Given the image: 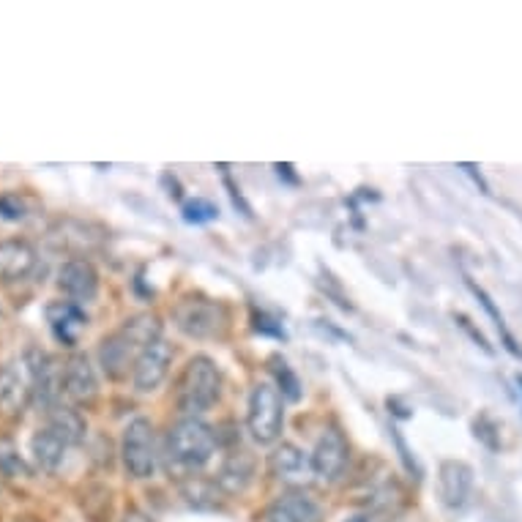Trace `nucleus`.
<instances>
[{"label":"nucleus","instance_id":"nucleus-24","mask_svg":"<svg viewBox=\"0 0 522 522\" xmlns=\"http://www.w3.org/2000/svg\"><path fill=\"white\" fill-rule=\"evenodd\" d=\"M277 320H271L266 315V312H260V315H255V328L260 331V334H271V337L277 339H285V328L282 326H274Z\"/></svg>","mask_w":522,"mask_h":522},{"label":"nucleus","instance_id":"nucleus-25","mask_svg":"<svg viewBox=\"0 0 522 522\" xmlns=\"http://www.w3.org/2000/svg\"><path fill=\"white\" fill-rule=\"evenodd\" d=\"M460 170H462V173H468V175H471L473 181H476V186H479V189H482L484 195H487V192H490V186L484 184L482 173H476V167H473V164H460Z\"/></svg>","mask_w":522,"mask_h":522},{"label":"nucleus","instance_id":"nucleus-26","mask_svg":"<svg viewBox=\"0 0 522 522\" xmlns=\"http://www.w3.org/2000/svg\"><path fill=\"white\" fill-rule=\"evenodd\" d=\"M457 320H460V326L465 328V331H471V337L476 339V342H479V345H482V348L487 350V353H492L490 345H487V339H484L482 334H479V331H476V328H471V323H468V318H462V315H457Z\"/></svg>","mask_w":522,"mask_h":522},{"label":"nucleus","instance_id":"nucleus-4","mask_svg":"<svg viewBox=\"0 0 522 522\" xmlns=\"http://www.w3.org/2000/svg\"><path fill=\"white\" fill-rule=\"evenodd\" d=\"M175 328L189 339H222L230 328V309L205 296H184L173 307Z\"/></svg>","mask_w":522,"mask_h":522},{"label":"nucleus","instance_id":"nucleus-14","mask_svg":"<svg viewBox=\"0 0 522 522\" xmlns=\"http://www.w3.org/2000/svg\"><path fill=\"white\" fill-rule=\"evenodd\" d=\"M63 394L74 405H93L99 397L96 367L85 353H74L72 359L63 364Z\"/></svg>","mask_w":522,"mask_h":522},{"label":"nucleus","instance_id":"nucleus-8","mask_svg":"<svg viewBox=\"0 0 522 522\" xmlns=\"http://www.w3.org/2000/svg\"><path fill=\"white\" fill-rule=\"evenodd\" d=\"M173 345L167 339H154L151 345L140 350V356L132 367V386L137 394H154L162 386L170 367H173Z\"/></svg>","mask_w":522,"mask_h":522},{"label":"nucleus","instance_id":"nucleus-28","mask_svg":"<svg viewBox=\"0 0 522 522\" xmlns=\"http://www.w3.org/2000/svg\"><path fill=\"white\" fill-rule=\"evenodd\" d=\"M517 386H520V391H522V375H517Z\"/></svg>","mask_w":522,"mask_h":522},{"label":"nucleus","instance_id":"nucleus-18","mask_svg":"<svg viewBox=\"0 0 522 522\" xmlns=\"http://www.w3.org/2000/svg\"><path fill=\"white\" fill-rule=\"evenodd\" d=\"M268 468L277 476L279 482L285 484H304L312 476V460H309L307 451H301L293 443H282L274 449V454L268 457Z\"/></svg>","mask_w":522,"mask_h":522},{"label":"nucleus","instance_id":"nucleus-5","mask_svg":"<svg viewBox=\"0 0 522 522\" xmlns=\"http://www.w3.org/2000/svg\"><path fill=\"white\" fill-rule=\"evenodd\" d=\"M285 427V402L274 383H257L249 391V405H246V430L252 441L260 446H271L279 441Z\"/></svg>","mask_w":522,"mask_h":522},{"label":"nucleus","instance_id":"nucleus-9","mask_svg":"<svg viewBox=\"0 0 522 522\" xmlns=\"http://www.w3.org/2000/svg\"><path fill=\"white\" fill-rule=\"evenodd\" d=\"M350 446L348 438L337 430V427H328L315 443V449L309 454L312 460V476L320 482H337L339 476L348 468Z\"/></svg>","mask_w":522,"mask_h":522},{"label":"nucleus","instance_id":"nucleus-19","mask_svg":"<svg viewBox=\"0 0 522 522\" xmlns=\"http://www.w3.org/2000/svg\"><path fill=\"white\" fill-rule=\"evenodd\" d=\"M255 479V457L246 449H236L227 454L222 473H219V484L227 492H244Z\"/></svg>","mask_w":522,"mask_h":522},{"label":"nucleus","instance_id":"nucleus-1","mask_svg":"<svg viewBox=\"0 0 522 522\" xmlns=\"http://www.w3.org/2000/svg\"><path fill=\"white\" fill-rule=\"evenodd\" d=\"M159 337H162V323L156 315H134L118 331L102 339L99 367L110 380H123L134 367L140 350Z\"/></svg>","mask_w":522,"mask_h":522},{"label":"nucleus","instance_id":"nucleus-17","mask_svg":"<svg viewBox=\"0 0 522 522\" xmlns=\"http://www.w3.org/2000/svg\"><path fill=\"white\" fill-rule=\"evenodd\" d=\"M268 522H323V509L307 492L290 490L268 506Z\"/></svg>","mask_w":522,"mask_h":522},{"label":"nucleus","instance_id":"nucleus-2","mask_svg":"<svg viewBox=\"0 0 522 522\" xmlns=\"http://www.w3.org/2000/svg\"><path fill=\"white\" fill-rule=\"evenodd\" d=\"M222 397V372L211 356H192L175 386V402L184 416L200 419Z\"/></svg>","mask_w":522,"mask_h":522},{"label":"nucleus","instance_id":"nucleus-15","mask_svg":"<svg viewBox=\"0 0 522 522\" xmlns=\"http://www.w3.org/2000/svg\"><path fill=\"white\" fill-rule=\"evenodd\" d=\"M36 249H33L31 241L25 238H6L0 241V282H22L33 274L36 268Z\"/></svg>","mask_w":522,"mask_h":522},{"label":"nucleus","instance_id":"nucleus-12","mask_svg":"<svg viewBox=\"0 0 522 522\" xmlns=\"http://www.w3.org/2000/svg\"><path fill=\"white\" fill-rule=\"evenodd\" d=\"M74 446H77V443H74L58 424H52V421L47 419V424H44L41 430L33 432L31 457L39 471L55 473L61 471L66 454H69V449H74Z\"/></svg>","mask_w":522,"mask_h":522},{"label":"nucleus","instance_id":"nucleus-10","mask_svg":"<svg viewBox=\"0 0 522 522\" xmlns=\"http://www.w3.org/2000/svg\"><path fill=\"white\" fill-rule=\"evenodd\" d=\"M33 402V375L28 359H11L0 367V410L17 416Z\"/></svg>","mask_w":522,"mask_h":522},{"label":"nucleus","instance_id":"nucleus-3","mask_svg":"<svg viewBox=\"0 0 522 522\" xmlns=\"http://www.w3.org/2000/svg\"><path fill=\"white\" fill-rule=\"evenodd\" d=\"M167 457L181 471H203L216 454V432L203 419L184 416L167 432Z\"/></svg>","mask_w":522,"mask_h":522},{"label":"nucleus","instance_id":"nucleus-23","mask_svg":"<svg viewBox=\"0 0 522 522\" xmlns=\"http://www.w3.org/2000/svg\"><path fill=\"white\" fill-rule=\"evenodd\" d=\"M31 214V208H28V200L17 192H6V195H0V219H6V222H22V219H28Z\"/></svg>","mask_w":522,"mask_h":522},{"label":"nucleus","instance_id":"nucleus-13","mask_svg":"<svg viewBox=\"0 0 522 522\" xmlns=\"http://www.w3.org/2000/svg\"><path fill=\"white\" fill-rule=\"evenodd\" d=\"M47 326H50L55 342H61L63 348H74L80 342L82 331L88 328V315H85V307L74 304L69 298H58V301H50L47 309Z\"/></svg>","mask_w":522,"mask_h":522},{"label":"nucleus","instance_id":"nucleus-6","mask_svg":"<svg viewBox=\"0 0 522 522\" xmlns=\"http://www.w3.org/2000/svg\"><path fill=\"white\" fill-rule=\"evenodd\" d=\"M121 460L132 479H151L159 468V443L154 424L148 419H132L123 427Z\"/></svg>","mask_w":522,"mask_h":522},{"label":"nucleus","instance_id":"nucleus-11","mask_svg":"<svg viewBox=\"0 0 522 522\" xmlns=\"http://www.w3.org/2000/svg\"><path fill=\"white\" fill-rule=\"evenodd\" d=\"M58 290L63 296L74 301V304H91L99 296V271L93 266L91 260L85 257H74V260H66L61 268H58Z\"/></svg>","mask_w":522,"mask_h":522},{"label":"nucleus","instance_id":"nucleus-21","mask_svg":"<svg viewBox=\"0 0 522 522\" xmlns=\"http://www.w3.org/2000/svg\"><path fill=\"white\" fill-rule=\"evenodd\" d=\"M271 375L277 378V389L282 397H287L290 402L301 400V380L285 359H279V356L271 359Z\"/></svg>","mask_w":522,"mask_h":522},{"label":"nucleus","instance_id":"nucleus-20","mask_svg":"<svg viewBox=\"0 0 522 522\" xmlns=\"http://www.w3.org/2000/svg\"><path fill=\"white\" fill-rule=\"evenodd\" d=\"M465 285H468V290H471L473 296L479 298V304L484 307V312H487L492 323H495V328H498V334H501V339H503V348L509 350L514 359H522V348L517 345V339L512 337V331H509V326H506V320H503V315L498 312V307H495V301H492L490 293H487L482 285H476L471 277H465Z\"/></svg>","mask_w":522,"mask_h":522},{"label":"nucleus","instance_id":"nucleus-27","mask_svg":"<svg viewBox=\"0 0 522 522\" xmlns=\"http://www.w3.org/2000/svg\"><path fill=\"white\" fill-rule=\"evenodd\" d=\"M123 522H154L148 514L137 512V509H132V512H126V517H123Z\"/></svg>","mask_w":522,"mask_h":522},{"label":"nucleus","instance_id":"nucleus-16","mask_svg":"<svg viewBox=\"0 0 522 522\" xmlns=\"http://www.w3.org/2000/svg\"><path fill=\"white\" fill-rule=\"evenodd\" d=\"M438 490H441L443 506L449 509H462L473 490V468L462 460L441 462L438 471Z\"/></svg>","mask_w":522,"mask_h":522},{"label":"nucleus","instance_id":"nucleus-7","mask_svg":"<svg viewBox=\"0 0 522 522\" xmlns=\"http://www.w3.org/2000/svg\"><path fill=\"white\" fill-rule=\"evenodd\" d=\"M25 359L31 364L33 375V405L50 413L63 400V364L50 353L36 348L28 350Z\"/></svg>","mask_w":522,"mask_h":522},{"label":"nucleus","instance_id":"nucleus-22","mask_svg":"<svg viewBox=\"0 0 522 522\" xmlns=\"http://www.w3.org/2000/svg\"><path fill=\"white\" fill-rule=\"evenodd\" d=\"M181 216H184V222H189V225H208V222L219 219V208L211 200H205V197H195V200L184 203Z\"/></svg>","mask_w":522,"mask_h":522}]
</instances>
